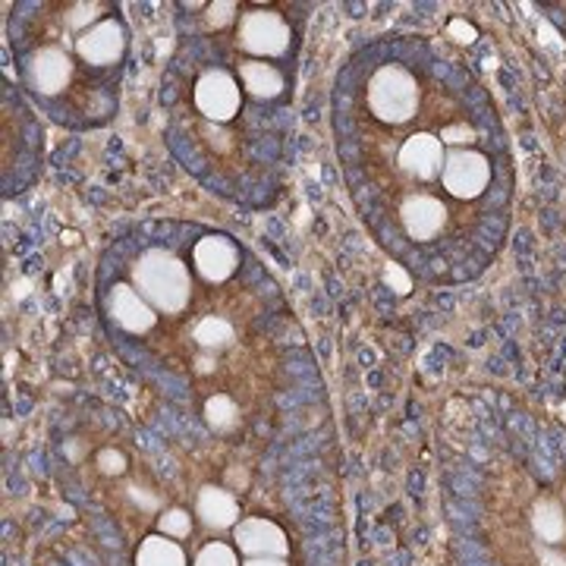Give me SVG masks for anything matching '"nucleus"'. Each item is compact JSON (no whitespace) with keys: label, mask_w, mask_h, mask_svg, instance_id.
<instances>
[{"label":"nucleus","mask_w":566,"mask_h":566,"mask_svg":"<svg viewBox=\"0 0 566 566\" xmlns=\"http://www.w3.org/2000/svg\"><path fill=\"white\" fill-rule=\"evenodd\" d=\"M107 315L120 324L126 334H148L158 322V312L148 305V300L133 283H114V290L107 293Z\"/></svg>","instance_id":"10"},{"label":"nucleus","mask_w":566,"mask_h":566,"mask_svg":"<svg viewBox=\"0 0 566 566\" xmlns=\"http://www.w3.org/2000/svg\"><path fill=\"white\" fill-rule=\"evenodd\" d=\"M243 566H290L286 557H245Z\"/></svg>","instance_id":"27"},{"label":"nucleus","mask_w":566,"mask_h":566,"mask_svg":"<svg viewBox=\"0 0 566 566\" xmlns=\"http://www.w3.org/2000/svg\"><path fill=\"white\" fill-rule=\"evenodd\" d=\"M564 412H566V403H564Z\"/></svg>","instance_id":"28"},{"label":"nucleus","mask_w":566,"mask_h":566,"mask_svg":"<svg viewBox=\"0 0 566 566\" xmlns=\"http://www.w3.org/2000/svg\"><path fill=\"white\" fill-rule=\"evenodd\" d=\"M133 286L161 315H180L192 296L189 264L167 249H148L133 264Z\"/></svg>","instance_id":"1"},{"label":"nucleus","mask_w":566,"mask_h":566,"mask_svg":"<svg viewBox=\"0 0 566 566\" xmlns=\"http://www.w3.org/2000/svg\"><path fill=\"white\" fill-rule=\"evenodd\" d=\"M192 340L202 346V349H208V353L223 349V346L233 344V324L223 322V318H214V315H208V318H202V322L196 324Z\"/></svg>","instance_id":"17"},{"label":"nucleus","mask_w":566,"mask_h":566,"mask_svg":"<svg viewBox=\"0 0 566 566\" xmlns=\"http://www.w3.org/2000/svg\"><path fill=\"white\" fill-rule=\"evenodd\" d=\"M237 485H240V488L249 485V475H245V469H230V472H227V485H223V488L237 491Z\"/></svg>","instance_id":"26"},{"label":"nucleus","mask_w":566,"mask_h":566,"mask_svg":"<svg viewBox=\"0 0 566 566\" xmlns=\"http://www.w3.org/2000/svg\"><path fill=\"white\" fill-rule=\"evenodd\" d=\"M237 44L249 61H274L290 51V22L274 10H249L240 17Z\"/></svg>","instance_id":"3"},{"label":"nucleus","mask_w":566,"mask_h":566,"mask_svg":"<svg viewBox=\"0 0 566 566\" xmlns=\"http://www.w3.org/2000/svg\"><path fill=\"white\" fill-rule=\"evenodd\" d=\"M136 566H189L186 564V551L180 542L167 538V535H148L142 538L139 551H136Z\"/></svg>","instance_id":"16"},{"label":"nucleus","mask_w":566,"mask_h":566,"mask_svg":"<svg viewBox=\"0 0 566 566\" xmlns=\"http://www.w3.org/2000/svg\"><path fill=\"white\" fill-rule=\"evenodd\" d=\"M192 264L208 283H223L240 268V249L230 237H205L192 249Z\"/></svg>","instance_id":"12"},{"label":"nucleus","mask_w":566,"mask_h":566,"mask_svg":"<svg viewBox=\"0 0 566 566\" xmlns=\"http://www.w3.org/2000/svg\"><path fill=\"white\" fill-rule=\"evenodd\" d=\"M25 80L39 95H57L73 80V57L61 44H44L25 63Z\"/></svg>","instance_id":"6"},{"label":"nucleus","mask_w":566,"mask_h":566,"mask_svg":"<svg viewBox=\"0 0 566 566\" xmlns=\"http://www.w3.org/2000/svg\"><path fill=\"white\" fill-rule=\"evenodd\" d=\"M385 283L394 290V293H400V296H406L409 290H412V277L406 274L400 264H387L385 268Z\"/></svg>","instance_id":"24"},{"label":"nucleus","mask_w":566,"mask_h":566,"mask_svg":"<svg viewBox=\"0 0 566 566\" xmlns=\"http://www.w3.org/2000/svg\"><path fill=\"white\" fill-rule=\"evenodd\" d=\"M98 465H102L104 475H123L126 472V457H123L120 450H102L98 453Z\"/></svg>","instance_id":"25"},{"label":"nucleus","mask_w":566,"mask_h":566,"mask_svg":"<svg viewBox=\"0 0 566 566\" xmlns=\"http://www.w3.org/2000/svg\"><path fill=\"white\" fill-rule=\"evenodd\" d=\"M365 98H368V111L378 120L390 123V126H403L419 114L422 92H419V82L409 70L397 66V63H385L368 80Z\"/></svg>","instance_id":"2"},{"label":"nucleus","mask_w":566,"mask_h":566,"mask_svg":"<svg viewBox=\"0 0 566 566\" xmlns=\"http://www.w3.org/2000/svg\"><path fill=\"white\" fill-rule=\"evenodd\" d=\"M158 532L167 535V538H174V542H180V538H189V532H192V516L180 510V506H170V510H164L161 516H158Z\"/></svg>","instance_id":"21"},{"label":"nucleus","mask_w":566,"mask_h":566,"mask_svg":"<svg viewBox=\"0 0 566 566\" xmlns=\"http://www.w3.org/2000/svg\"><path fill=\"white\" fill-rule=\"evenodd\" d=\"M400 221L409 240L416 243H428L434 240L447 223V205L438 196H428V192H416L400 205Z\"/></svg>","instance_id":"11"},{"label":"nucleus","mask_w":566,"mask_h":566,"mask_svg":"<svg viewBox=\"0 0 566 566\" xmlns=\"http://www.w3.org/2000/svg\"><path fill=\"white\" fill-rule=\"evenodd\" d=\"M491 182V158L475 148H450L441 186L460 202H475Z\"/></svg>","instance_id":"4"},{"label":"nucleus","mask_w":566,"mask_h":566,"mask_svg":"<svg viewBox=\"0 0 566 566\" xmlns=\"http://www.w3.org/2000/svg\"><path fill=\"white\" fill-rule=\"evenodd\" d=\"M230 535H233V547L243 557H286L290 554L286 532L264 516H245L233 526Z\"/></svg>","instance_id":"7"},{"label":"nucleus","mask_w":566,"mask_h":566,"mask_svg":"<svg viewBox=\"0 0 566 566\" xmlns=\"http://www.w3.org/2000/svg\"><path fill=\"white\" fill-rule=\"evenodd\" d=\"M397 161H400V167H403L409 177H416V180H441L447 161L444 142L438 139V136H431V133H416V136H409V139L400 145Z\"/></svg>","instance_id":"8"},{"label":"nucleus","mask_w":566,"mask_h":566,"mask_svg":"<svg viewBox=\"0 0 566 566\" xmlns=\"http://www.w3.org/2000/svg\"><path fill=\"white\" fill-rule=\"evenodd\" d=\"M107 10L104 3L98 0H80V3H70L66 7V13H63V22L76 32V39H80L82 32H88L92 25H98L102 22V13Z\"/></svg>","instance_id":"19"},{"label":"nucleus","mask_w":566,"mask_h":566,"mask_svg":"<svg viewBox=\"0 0 566 566\" xmlns=\"http://www.w3.org/2000/svg\"><path fill=\"white\" fill-rule=\"evenodd\" d=\"M205 422L211 424L214 431H233L240 424V409L230 397L214 394L208 403H205Z\"/></svg>","instance_id":"18"},{"label":"nucleus","mask_w":566,"mask_h":566,"mask_svg":"<svg viewBox=\"0 0 566 566\" xmlns=\"http://www.w3.org/2000/svg\"><path fill=\"white\" fill-rule=\"evenodd\" d=\"M240 85H243V92H249L259 102H274L277 95H283L286 80L274 63L243 61L240 63Z\"/></svg>","instance_id":"14"},{"label":"nucleus","mask_w":566,"mask_h":566,"mask_svg":"<svg viewBox=\"0 0 566 566\" xmlns=\"http://www.w3.org/2000/svg\"><path fill=\"white\" fill-rule=\"evenodd\" d=\"M196 107L205 120L227 123L233 120L243 107V88L240 80L227 70H208L202 80L196 82Z\"/></svg>","instance_id":"5"},{"label":"nucleus","mask_w":566,"mask_h":566,"mask_svg":"<svg viewBox=\"0 0 566 566\" xmlns=\"http://www.w3.org/2000/svg\"><path fill=\"white\" fill-rule=\"evenodd\" d=\"M237 10H240V3L237 0H218V3H208L205 7V25L208 29H227L230 22L237 20Z\"/></svg>","instance_id":"22"},{"label":"nucleus","mask_w":566,"mask_h":566,"mask_svg":"<svg viewBox=\"0 0 566 566\" xmlns=\"http://www.w3.org/2000/svg\"><path fill=\"white\" fill-rule=\"evenodd\" d=\"M532 528L547 545H560L566 538V510L554 497H542L532 506Z\"/></svg>","instance_id":"15"},{"label":"nucleus","mask_w":566,"mask_h":566,"mask_svg":"<svg viewBox=\"0 0 566 566\" xmlns=\"http://www.w3.org/2000/svg\"><path fill=\"white\" fill-rule=\"evenodd\" d=\"M76 54L92 66H114L126 54V29L120 20H102L76 39Z\"/></svg>","instance_id":"9"},{"label":"nucleus","mask_w":566,"mask_h":566,"mask_svg":"<svg viewBox=\"0 0 566 566\" xmlns=\"http://www.w3.org/2000/svg\"><path fill=\"white\" fill-rule=\"evenodd\" d=\"M192 566H243L240 564V551L227 542H208V545L196 554Z\"/></svg>","instance_id":"20"},{"label":"nucleus","mask_w":566,"mask_h":566,"mask_svg":"<svg viewBox=\"0 0 566 566\" xmlns=\"http://www.w3.org/2000/svg\"><path fill=\"white\" fill-rule=\"evenodd\" d=\"M438 139L444 142V148L447 145H450V148H469V145L475 142V133L463 123V126H444Z\"/></svg>","instance_id":"23"},{"label":"nucleus","mask_w":566,"mask_h":566,"mask_svg":"<svg viewBox=\"0 0 566 566\" xmlns=\"http://www.w3.org/2000/svg\"><path fill=\"white\" fill-rule=\"evenodd\" d=\"M196 516L211 532H233L240 523V501L230 488L205 485L196 497Z\"/></svg>","instance_id":"13"}]
</instances>
